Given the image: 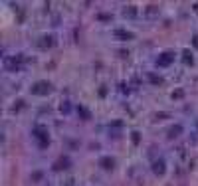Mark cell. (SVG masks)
Wrapping results in <instances>:
<instances>
[{
  "label": "cell",
  "instance_id": "obj_4",
  "mask_svg": "<svg viewBox=\"0 0 198 186\" xmlns=\"http://www.w3.org/2000/svg\"><path fill=\"white\" fill-rule=\"evenodd\" d=\"M115 36L121 38V40H133V38H135V34H131V32H123V30H117Z\"/></svg>",
  "mask_w": 198,
  "mask_h": 186
},
{
  "label": "cell",
  "instance_id": "obj_7",
  "mask_svg": "<svg viewBox=\"0 0 198 186\" xmlns=\"http://www.w3.org/2000/svg\"><path fill=\"white\" fill-rule=\"evenodd\" d=\"M184 63H192V56L188 50H184Z\"/></svg>",
  "mask_w": 198,
  "mask_h": 186
},
{
  "label": "cell",
  "instance_id": "obj_3",
  "mask_svg": "<svg viewBox=\"0 0 198 186\" xmlns=\"http://www.w3.org/2000/svg\"><path fill=\"white\" fill-rule=\"evenodd\" d=\"M99 165L103 166L105 170H109V168L115 166V160H113V158H109V156H105V158H101V160H99Z\"/></svg>",
  "mask_w": 198,
  "mask_h": 186
},
{
  "label": "cell",
  "instance_id": "obj_6",
  "mask_svg": "<svg viewBox=\"0 0 198 186\" xmlns=\"http://www.w3.org/2000/svg\"><path fill=\"white\" fill-rule=\"evenodd\" d=\"M77 113H79V115H81V117L85 119V121H89V119H91V113H89V111H87V109H83L81 105H79V107H77Z\"/></svg>",
  "mask_w": 198,
  "mask_h": 186
},
{
  "label": "cell",
  "instance_id": "obj_1",
  "mask_svg": "<svg viewBox=\"0 0 198 186\" xmlns=\"http://www.w3.org/2000/svg\"><path fill=\"white\" fill-rule=\"evenodd\" d=\"M50 91H52V83H48V81H38V83L32 85V93L34 95H48Z\"/></svg>",
  "mask_w": 198,
  "mask_h": 186
},
{
  "label": "cell",
  "instance_id": "obj_9",
  "mask_svg": "<svg viewBox=\"0 0 198 186\" xmlns=\"http://www.w3.org/2000/svg\"><path fill=\"white\" fill-rule=\"evenodd\" d=\"M178 133H180V127H176V129H170V135H173V137H174V135H178Z\"/></svg>",
  "mask_w": 198,
  "mask_h": 186
},
{
  "label": "cell",
  "instance_id": "obj_8",
  "mask_svg": "<svg viewBox=\"0 0 198 186\" xmlns=\"http://www.w3.org/2000/svg\"><path fill=\"white\" fill-rule=\"evenodd\" d=\"M151 81H153V83H163V79H160V77H154V75H151Z\"/></svg>",
  "mask_w": 198,
  "mask_h": 186
},
{
  "label": "cell",
  "instance_id": "obj_5",
  "mask_svg": "<svg viewBox=\"0 0 198 186\" xmlns=\"http://www.w3.org/2000/svg\"><path fill=\"white\" fill-rule=\"evenodd\" d=\"M52 46H53V36H44L42 38L40 48H52Z\"/></svg>",
  "mask_w": 198,
  "mask_h": 186
},
{
  "label": "cell",
  "instance_id": "obj_2",
  "mask_svg": "<svg viewBox=\"0 0 198 186\" xmlns=\"http://www.w3.org/2000/svg\"><path fill=\"white\" fill-rule=\"evenodd\" d=\"M173 59H174V53L173 52H164V53H160V56H159L157 63L160 65V67H167V65L173 63Z\"/></svg>",
  "mask_w": 198,
  "mask_h": 186
},
{
  "label": "cell",
  "instance_id": "obj_10",
  "mask_svg": "<svg viewBox=\"0 0 198 186\" xmlns=\"http://www.w3.org/2000/svg\"><path fill=\"white\" fill-rule=\"evenodd\" d=\"M194 10H196V14H198V2H196V4H194Z\"/></svg>",
  "mask_w": 198,
  "mask_h": 186
}]
</instances>
